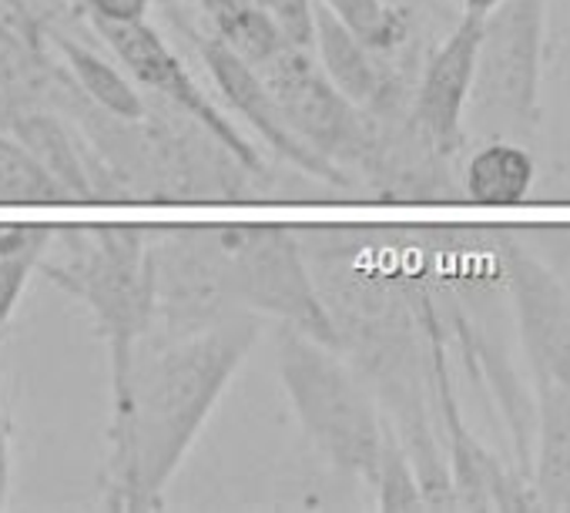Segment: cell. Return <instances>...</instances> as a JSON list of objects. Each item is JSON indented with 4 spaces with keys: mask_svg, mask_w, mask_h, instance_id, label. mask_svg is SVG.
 Here are the masks:
<instances>
[{
    "mask_svg": "<svg viewBox=\"0 0 570 513\" xmlns=\"http://www.w3.org/2000/svg\"><path fill=\"white\" fill-rule=\"evenodd\" d=\"M155 319L175 336L232 313H262L340 349L333 316L306 266L303 238L282 225L148 228Z\"/></svg>",
    "mask_w": 570,
    "mask_h": 513,
    "instance_id": "2",
    "label": "cell"
},
{
    "mask_svg": "<svg viewBox=\"0 0 570 513\" xmlns=\"http://www.w3.org/2000/svg\"><path fill=\"white\" fill-rule=\"evenodd\" d=\"M88 21H108V24H131L145 21L155 0H81Z\"/></svg>",
    "mask_w": 570,
    "mask_h": 513,
    "instance_id": "21",
    "label": "cell"
},
{
    "mask_svg": "<svg viewBox=\"0 0 570 513\" xmlns=\"http://www.w3.org/2000/svg\"><path fill=\"white\" fill-rule=\"evenodd\" d=\"M313 51L326 78L363 111L380 115V118L410 115L400 108L403 88L390 68V58L376 55L366 41H360L326 4H316Z\"/></svg>",
    "mask_w": 570,
    "mask_h": 513,
    "instance_id": "10",
    "label": "cell"
},
{
    "mask_svg": "<svg viewBox=\"0 0 570 513\" xmlns=\"http://www.w3.org/2000/svg\"><path fill=\"white\" fill-rule=\"evenodd\" d=\"M533 389V453L530 490L540 510H570V386L537 379Z\"/></svg>",
    "mask_w": 570,
    "mask_h": 513,
    "instance_id": "12",
    "label": "cell"
},
{
    "mask_svg": "<svg viewBox=\"0 0 570 513\" xmlns=\"http://www.w3.org/2000/svg\"><path fill=\"white\" fill-rule=\"evenodd\" d=\"M0 128L14 135L65 185L71 201H91L98 195L95 168L88 165L68 128L51 111L21 101V95H14V88H8L4 81H0Z\"/></svg>",
    "mask_w": 570,
    "mask_h": 513,
    "instance_id": "11",
    "label": "cell"
},
{
    "mask_svg": "<svg viewBox=\"0 0 570 513\" xmlns=\"http://www.w3.org/2000/svg\"><path fill=\"white\" fill-rule=\"evenodd\" d=\"M370 486L376 490V506L386 510V513L426 510L416 466H413L406 446L400 443L396 430L390 426V420L383 423V446H380V460H376V473H373Z\"/></svg>",
    "mask_w": 570,
    "mask_h": 513,
    "instance_id": "17",
    "label": "cell"
},
{
    "mask_svg": "<svg viewBox=\"0 0 570 513\" xmlns=\"http://www.w3.org/2000/svg\"><path fill=\"white\" fill-rule=\"evenodd\" d=\"M91 28H95V34H101V41L111 48V55L118 58V65L128 71V78L135 85L165 98L198 131H205L215 145H222L252 178L265 175V165H262L258 151L252 148V141H245V135L215 108V101L198 88V81L185 68V61L171 51V45L158 34V28L148 24V18L131 21V24L91 21Z\"/></svg>",
    "mask_w": 570,
    "mask_h": 513,
    "instance_id": "7",
    "label": "cell"
},
{
    "mask_svg": "<svg viewBox=\"0 0 570 513\" xmlns=\"http://www.w3.org/2000/svg\"><path fill=\"white\" fill-rule=\"evenodd\" d=\"M547 0H500L483 18L473 115L493 135L523 138L540 125Z\"/></svg>",
    "mask_w": 570,
    "mask_h": 513,
    "instance_id": "5",
    "label": "cell"
},
{
    "mask_svg": "<svg viewBox=\"0 0 570 513\" xmlns=\"http://www.w3.org/2000/svg\"><path fill=\"white\" fill-rule=\"evenodd\" d=\"M55 241L61 248L51 245L38 269L95 316L108 349L111 406H118L158 309L148 228L111 225L55 231Z\"/></svg>",
    "mask_w": 570,
    "mask_h": 513,
    "instance_id": "3",
    "label": "cell"
},
{
    "mask_svg": "<svg viewBox=\"0 0 570 513\" xmlns=\"http://www.w3.org/2000/svg\"><path fill=\"white\" fill-rule=\"evenodd\" d=\"M258 75L265 78L285 125L303 145H309L336 168L356 165L363 175H370L383 141V118L353 105L326 78L313 51L285 45L272 61L258 68Z\"/></svg>",
    "mask_w": 570,
    "mask_h": 513,
    "instance_id": "6",
    "label": "cell"
},
{
    "mask_svg": "<svg viewBox=\"0 0 570 513\" xmlns=\"http://www.w3.org/2000/svg\"><path fill=\"white\" fill-rule=\"evenodd\" d=\"M275 373L320 456L336 473L370 486L386 416L346 353L293 326H278Z\"/></svg>",
    "mask_w": 570,
    "mask_h": 513,
    "instance_id": "4",
    "label": "cell"
},
{
    "mask_svg": "<svg viewBox=\"0 0 570 513\" xmlns=\"http://www.w3.org/2000/svg\"><path fill=\"white\" fill-rule=\"evenodd\" d=\"M11 473H14V463H11V426H8L4 396H0V510L8 506V496H11Z\"/></svg>",
    "mask_w": 570,
    "mask_h": 513,
    "instance_id": "22",
    "label": "cell"
},
{
    "mask_svg": "<svg viewBox=\"0 0 570 513\" xmlns=\"http://www.w3.org/2000/svg\"><path fill=\"white\" fill-rule=\"evenodd\" d=\"M262 326L248 313L222 316L191 333L171 336L141 356L128 389L111 406L105 510L155 513L185 466L215 406L245 366Z\"/></svg>",
    "mask_w": 570,
    "mask_h": 513,
    "instance_id": "1",
    "label": "cell"
},
{
    "mask_svg": "<svg viewBox=\"0 0 570 513\" xmlns=\"http://www.w3.org/2000/svg\"><path fill=\"white\" fill-rule=\"evenodd\" d=\"M51 245H31V248H18V251H0V333L8 329V323L14 319L21 296L31 283V276L38 273L45 251Z\"/></svg>",
    "mask_w": 570,
    "mask_h": 513,
    "instance_id": "18",
    "label": "cell"
},
{
    "mask_svg": "<svg viewBox=\"0 0 570 513\" xmlns=\"http://www.w3.org/2000/svg\"><path fill=\"white\" fill-rule=\"evenodd\" d=\"M483 18L487 14L463 11L460 24L426 58L423 75L413 88L410 121L446 158H456V151L466 141L463 121H466V108L473 95V78H476Z\"/></svg>",
    "mask_w": 570,
    "mask_h": 513,
    "instance_id": "8",
    "label": "cell"
},
{
    "mask_svg": "<svg viewBox=\"0 0 570 513\" xmlns=\"http://www.w3.org/2000/svg\"><path fill=\"white\" fill-rule=\"evenodd\" d=\"M537 241V255L550 266V273L560 279V286L570 296V225H557V228H537L533 231Z\"/></svg>",
    "mask_w": 570,
    "mask_h": 513,
    "instance_id": "20",
    "label": "cell"
},
{
    "mask_svg": "<svg viewBox=\"0 0 570 513\" xmlns=\"http://www.w3.org/2000/svg\"><path fill=\"white\" fill-rule=\"evenodd\" d=\"M191 4H198V11L212 21V38L245 58L252 68H262L289 45L255 0L252 4L248 0H191Z\"/></svg>",
    "mask_w": 570,
    "mask_h": 513,
    "instance_id": "15",
    "label": "cell"
},
{
    "mask_svg": "<svg viewBox=\"0 0 570 513\" xmlns=\"http://www.w3.org/2000/svg\"><path fill=\"white\" fill-rule=\"evenodd\" d=\"M533 178H537V168H533L530 151L500 138L473 151V158L466 161L463 195L473 205H490V208L520 205L527 201Z\"/></svg>",
    "mask_w": 570,
    "mask_h": 513,
    "instance_id": "14",
    "label": "cell"
},
{
    "mask_svg": "<svg viewBox=\"0 0 570 513\" xmlns=\"http://www.w3.org/2000/svg\"><path fill=\"white\" fill-rule=\"evenodd\" d=\"M255 4L278 24L285 41L303 51H313V21H316L313 0H255Z\"/></svg>",
    "mask_w": 570,
    "mask_h": 513,
    "instance_id": "19",
    "label": "cell"
},
{
    "mask_svg": "<svg viewBox=\"0 0 570 513\" xmlns=\"http://www.w3.org/2000/svg\"><path fill=\"white\" fill-rule=\"evenodd\" d=\"M188 38L195 41L198 58L205 61L218 95L225 98V105L258 135V141H265L272 148V155H278L282 161H289L299 171H306V175H313L320 181H330L336 188H350L353 185V178L343 168H336L333 161H326L323 155H316L309 145H303L293 135V128L285 125V118H282V111H278L268 85H265V78L258 75V68H252L245 58H238L235 51H228L215 38H205L198 31H188Z\"/></svg>",
    "mask_w": 570,
    "mask_h": 513,
    "instance_id": "9",
    "label": "cell"
},
{
    "mask_svg": "<svg viewBox=\"0 0 570 513\" xmlns=\"http://www.w3.org/2000/svg\"><path fill=\"white\" fill-rule=\"evenodd\" d=\"M313 4H326V0H313Z\"/></svg>",
    "mask_w": 570,
    "mask_h": 513,
    "instance_id": "24",
    "label": "cell"
},
{
    "mask_svg": "<svg viewBox=\"0 0 570 513\" xmlns=\"http://www.w3.org/2000/svg\"><path fill=\"white\" fill-rule=\"evenodd\" d=\"M51 45L61 55V65L71 75V85L91 101V108L121 118V121H141L148 115L145 98L138 95V85L128 78L125 68L108 65L98 51H91L88 45L75 41L65 31L51 34Z\"/></svg>",
    "mask_w": 570,
    "mask_h": 513,
    "instance_id": "13",
    "label": "cell"
},
{
    "mask_svg": "<svg viewBox=\"0 0 570 513\" xmlns=\"http://www.w3.org/2000/svg\"><path fill=\"white\" fill-rule=\"evenodd\" d=\"M65 185L14 138L0 128V205H65Z\"/></svg>",
    "mask_w": 570,
    "mask_h": 513,
    "instance_id": "16",
    "label": "cell"
},
{
    "mask_svg": "<svg viewBox=\"0 0 570 513\" xmlns=\"http://www.w3.org/2000/svg\"><path fill=\"white\" fill-rule=\"evenodd\" d=\"M456 4L463 8V11H470V14H490L500 0H456Z\"/></svg>",
    "mask_w": 570,
    "mask_h": 513,
    "instance_id": "23",
    "label": "cell"
}]
</instances>
